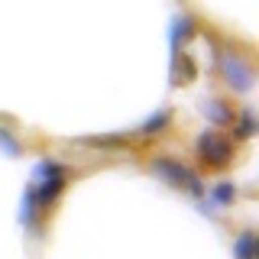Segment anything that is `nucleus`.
I'll list each match as a JSON object with an SVG mask.
<instances>
[{
	"label": "nucleus",
	"instance_id": "10",
	"mask_svg": "<svg viewBox=\"0 0 259 259\" xmlns=\"http://www.w3.org/2000/svg\"><path fill=\"white\" fill-rule=\"evenodd\" d=\"M233 130H237V140H249V136L256 133V117H253V110H243L240 123L233 126Z\"/></svg>",
	"mask_w": 259,
	"mask_h": 259
},
{
	"label": "nucleus",
	"instance_id": "3",
	"mask_svg": "<svg viewBox=\"0 0 259 259\" xmlns=\"http://www.w3.org/2000/svg\"><path fill=\"white\" fill-rule=\"evenodd\" d=\"M198 156H201V162H207V165L221 168V165H227V162H230L233 146H230V140H224L221 133H214V130H204V133L198 136Z\"/></svg>",
	"mask_w": 259,
	"mask_h": 259
},
{
	"label": "nucleus",
	"instance_id": "4",
	"mask_svg": "<svg viewBox=\"0 0 259 259\" xmlns=\"http://www.w3.org/2000/svg\"><path fill=\"white\" fill-rule=\"evenodd\" d=\"M217 62H221V68H224V78L230 81L237 91H249V88H253V68L243 59H237V55H230V52H221Z\"/></svg>",
	"mask_w": 259,
	"mask_h": 259
},
{
	"label": "nucleus",
	"instance_id": "1",
	"mask_svg": "<svg viewBox=\"0 0 259 259\" xmlns=\"http://www.w3.org/2000/svg\"><path fill=\"white\" fill-rule=\"evenodd\" d=\"M65 182H68V172H65L62 162L42 159L36 168H32V188H36V204L39 210L52 207L59 201V194L65 191Z\"/></svg>",
	"mask_w": 259,
	"mask_h": 259
},
{
	"label": "nucleus",
	"instance_id": "5",
	"mask_svg": "<svg viewBox=\"0 0 259 259\" xmlns=\"http://www.w3.org/2000/svg\"><path fill=\"white\" fill-rule=\"evenodd\" d=\"M233 259H259V243H256L253 230H243L233 240Z\"/></svg>",
	"mask_w": 259,
	"mask_h": 259
},
{
	"label": "nucleus",
	"instance_id": "9",
	"mask_svg": "<svg viewBox=\"0 0 259 259\" xmlns=\"http://www.w3.org/2000/svg\"><path fill=\"white\" fill-rule=\"evenodd\" d=\"M204 117H210L214 123H233V113L224 107V101H210V104H204Z\"/></svg>",
	"mask_w": 259,
	"mask_h": 259
},
{
	"label": "nucleus",
	"instance_id": "7",
	"mask_svg": "<svg viewBox=\"0 0 259 259\" xmlns=\"http://www.w3.org/2000/svg\"><path fill=\"white\" fill-rule=\"evenodd\" d=\"M233 198H237V188H233V182H217L214 188H210V204H217V207H227Z\"/></svg>",
	"mask_w": 259,
	"mask_h": 259
},
{
	"label": "nucleus",
	"instance_id": "6",
	"mask_svg": "<svg viewBox=\"0 0 259 259\" xmlns=\"http://www.w3.org/2000/svg\"><path fill=\"white\" fill-rule=\"evenodd\" d=\"M36 214H39V204H36V188L32 182L26 185V194H23V210H20V221L26 230H36Z\"/></svg>",
	"mask_w": 259,
	"mask_h": 259
},
{
	"label": "nucleus",
	"instance_id": "11",
	"mask_svg": "<svg viewBox=\"0 0 259 259\" xmlns=\"http://www.w3.org/2000/svg\"><path fill=\"white\" fill-rule=\"evenodd\" d=\"M84 143L88 146H104V149H110V146H123V136H88Z\"/></svg>",
	"mask_w": 259,
	"mask_h": 259
},
{
	"label": "nucleus",
	"instance_id": "12",
	"mask_svg": "<svg viewBox=\"0 0 259 259\" xmlns=\"http://www.w3.org/2000/svg\"><path fill=\"white\" fill-rule=\"evenodd\" d=\"M0 146H4V149L10 152V156H20V143H16V140H13L10 133H7L4 126H0Z\"/></svg>",
	"mask_w": 259,
	"mask_h": 259
},
{
	"label": "nucleus",
	"instance_id": "2",
	"mask_svg": "<svg viewBox=\"0 0 259 259\" xmlns=\"http://www.w3.org/2000/svg\"><path fill=\"white\" fill-rule=\"evenodd\" d=\"M149 168L162 178V182L172 185V188H185V191H191L194 198H204V182H201L191 168H185L182 162H175V159H168V156H156V159L149 162Z\"/></svg>",
	"mask_w": 259,
	"mask_h": 259
},
{
	"label": "nucleus",
	"instance_id": "8",
	"mask_svg": "<svg viewBox=\"0 0 259 259\" xmlns=\"http://www.w3.org/2000/svg\"><path fill=\"white\" fill-rule=\"evenodd\" d=\"M168 120H172V113H168V110H159V113H152V117L146 120L140 130H143L146 136H156V133H162V130L168 126Z\"/></svg>",
	"mask_w": 259,
	"mask_h": 259
}]
</instances>
